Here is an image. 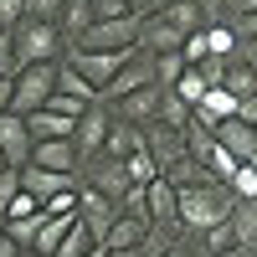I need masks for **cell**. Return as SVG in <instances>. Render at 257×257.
Returning <instances> with one entry per match:
<instances>
[{
  "label": "cell",
  "mask_w": 257,
  "mask_h": 257,
  "mask_svg": "<svg viewBox=\"0 0 257 257\" xmlns=\"http://www.w3.org/2000/svg\"><path fill=\"white\" fill-rule=\"evenodd\" d=\"M226 67H231L226 57H206V62H196V72L206 77V88H221V82H226Z\"/></svg>",
  "instance_id": "f546056e"
},
{
  "label": "cell",
  "mask_w": 257,
  "mask_h": 257,
  "mask_svg": "<svg viewBox=\"0 0 257 257\" xmlns=\"http://www.w3.org/2000/svg\"><path fill=\"white\" fill-rule=\"evenodd\" d=\"M206 41H211V57H237V31H231V21H211L206 26Z\"/></svg>",
  "instance_id": "7402d4cb"
},
{
  "label": "cell",
  "mask_w": 257,
  "mask_h": 257,
  "mask_svg": "<svg viewBox=\"0 0 257 257\" xmlns=\"http://www.w3.org/2000/svg\"><path fill=\"white\" fill-rule=\"evenodd\" d=\"M231 62H242V67L257 72V41H237V57H231Z\"/></svg>",
  "instance_id": "74e56055"
},
{
  "label": "cell",
  "mask_w": 257,
  "mask_h": 257,
  "mask_svg": "<svg viewBox=\"0 0 257 257\" xmlns=\"http://www.w3.org/2000/svg\"><path fill=\"white\" fill-rule=\"evenodd\" d=\"M36 211H41V201H36V196H26V190H21V196L11 201V211H6V221H26V216H36ZM6 221H0V226H6Z\"/></svg>",
  "instance_id": "d6a6232c"
},
{
  "label": "cell",
  "mask_w": 257,
  "mask_h": 257,
  "mask_svg": "<svg viewBox=\"0 0 257 257\" xmlns=\"http://www.w3.org/2000/svg\"><path fill=\"white\" fill-rule=\"evenodd\" d=\"M180 72H185V57L180 52H160L155 57V82H160V88H175Z\"/></svg>",
  "instance_id": "484cf974"
},
{
  "label": "cell",
  "mask_w": 257,
  "mask_h": 257,
  "mask_svg": "<svg viewBox=\"0 0 257 257\" xmlns=\"http://www.w3.org/2000/svg\"><path fill=\"white\" fill-rule=\"evenodd\" d=\"M31 165L57 170V175H77V170H82V155H77L72 139H36V144H31Z\"/></svg>",
  "instance_id": "30bf717a"
},
{
  "label": "cell",
  "mask_w": 257,
  "mask_h": 257,
  "mask_svg": "<svg viewBox=\"0 0 257 257\" xmlns=\"http://www.w3.org/2000/svg\"><path fill=\"white\" fill-rule=\"evenodd\" d=\"M16 196H21V170H6V175H0V221H6V211H11Z\"/></svg>",
  "instance_id": "1f68e13d"
},
{
  "label": "cell",
  "mask_w": 257,
  "mask_h": 257,
  "mask_svg": "<svg viewBox=\"0 0 257 257\" xmlns=\"http://www.w3.org/2000/svg\"><path fill=\"white\" fill-rule=\"evenodd\" d=\"M57 93V62H31V67L16 72V98H11V113H36L47 108V98Z\"/></svg>",
  "instance_id": "277c9868"
},
{
  "label": "cell",
  "mask_w": 257,
  "mask_h": 257,
  "mask_svg": "<svg viewBox=\"0 0 257 257\" xmlns=\"http://www.w3.org/2000/svg\"><path fill=\"white\" fill-rule=\"evenodd\" d=\"M160 98H165V88L155 82V88H139V93H128V98L108 103V108H113V118H123V123H139V128H149V123L160 118Z\"/></svg>",
  "instance_id": "8fae6325"
},
{
  "label": "cell",
  "mask_w": 257,
  "mask_h": 257,
  "mask_svg": "<svg viewBox=\"0 0 257 257\" xmlns=\"http://www.w3.org/2000/svg\"><path fill=\"white\" fill-rule=\"evenodd\" d=\"M88 257H108V247H93V252H88Z\"/></svg>",
  "instance_id": "7dc6e473"
},
{
  "label": "cell",
  "mask_w": 257,
  "mask_h": 257,
  "mask_svg": "<svg viewBox=\"0 0 257 257\" xmlns=\"http://www.w3.org/2000/svg\"><path fill=\"white\" fill-rule=\"evenodd\" d=\"M144 237H149V221H144V216H128V211H118V221L108 226L103 247H108V252H123V247H144Z\"/></svg>",
  "instance_id": "e0dca14e"
},
{
  "label": "cell",
  "mask_w": 257,
  "mask_h": 257,
  "mask_svg": "<svg viewBox=\"0 0 257 257\" xmlns=\"http://www.w3.org/2000/svg\"><path fill=\"white\" fill-rule=\"evenodd\" d=\"M226 226H231V247H242V252L257 257V201H237Z\"/></svg>",
  "instance_id": "2e32d148"
},
{
  "label": "cell",
  "mask_w": 257,
  "mask_h": 257,
  "mask_svg": "<svg viewBox=\"0 0 257 257\" xmlns=\"http://www.w3.org/2000/svg\"><path fill=\"white\" fill-rule=\"evenodd\" d=\"M77 216H82V226H88L93 237H98V247H103L108 226L118 221V201L103 196V190H93V185H77Z\"/></svg>",
  "instance_id": "52a82bcc"
},
{
  "label": "cell",
  "mask_w": 257,
  "mask_h": 257,
  "mask_svg": "<svg viewBox=\"0 0 257 257\" xmlns=\"http://www.w3.org/2000/svg\"><path fill=\"white\" fill-rule=\"evenodd\" d=\"M180 57H185V67H196V62H206V57H211V41H206V26H201V31H190V36L180 41Z\"/></svg>",
  "instance_id": "83f0119b"
},
{
  "label": "cell",
  "mask_w": 257,
  "mask_h": 257,
  "mask_svg": "<svg viewBox=\"0 0 257 257\" xmlns=\"http://www.w3.org/2000/svg\"><path fill=\"white\" fill-rule=\"evenodd\" d=\"M93 16L113 21V16H134V11H128V0H93Z\"/></svg>",
  "instance_id": "d590c367"
},
{
  "label": "cell",
  "mask_w": 257,
  "mask_h": 257,
  "mask_svg": "<svg viewBox=\"0 0 257 257\" xmlns=\"http://www.w3.org/2000/svg\"><path fill=\"white\" fill-rule=\"evenodd\" d=\"M16 252H21V247H16L11 237H0V257H16Z\"/></svg>",
  "instance_id": "7bdbcfd3"
},
{
  "label": "cell",
  "mask_w": 257,
  "mask_h": 257,
  "mask_svg": "<svg viewBox=\"0 0 257 257\" xmlns=\"http://www.w3.org/2000/svg\"><path fill=\"white\" fill-rule=\"evenodd\" d=\"M26 21V0H0V31H16Z\"/></svg>",
  "instance_id": "836d02e7"
},
{
  "label": "cell",
  "mask_w": 257,
  "mask_h": 257,
  "mask_svg": "<svg viewBox=\"0 0 257 257\" xmlns=\"http://www.w3.org/2000/svg\"><path fill=\"white\" fill-rule=\"evenodd\" d=\"M231 31H237V41H257V11H252V16H237V21H231Z\"/></svg>",
  "instance_id": "8d00e7d4"
},
{
  "label": "cell",
  "mask_w": 257,
  "mask_h": 257,
  "mask_svg": "<svg viewBox=\"0 0 257 257\" xmlns=\"http://www.w3.org/2000/svg\"><path fill=\"white\" fill-rule=\"evenodd\" d=\"M144 196H149V226H180L175 185H170L165 175H160V180H149V185H144ZM180 231H185V226H180Z\"/></svg>",
  "instance_id": "4fadbf2b"
},
{
  "label": "cell",
  "mask_w": 257,
  "mask_h": 257,
  "mask_svg": "<svg viewBox=\"0 0 257 257\" xmlns=\"http://www.w3.org/2000/svg\"><path fill=\"white\" fill-rule=\"evenodd\" d=\"M108 257H149L144 247H123V252H108Z\"/></svg>",
  "instance_id": "ee69618b"
},
{
  "label": "cell",
  "mask_w": 257,
  "mask_h": 257,
  "mask_svg": "<svg viewBox=\"0 0 257 257\" xmlns=\"http://www.w3.org/2000/svg\"><path fill=\"white\" fill-rule=\"evenodd\" d=\"M139 88H155V57H149V52H134V57L123 62V72L103 88V103H118V98L139 93Z\"/></svg>",
  "instance_id": "ba28073f"
},
{
  "label": "cell",
  "mask_w": 257,
  "mask_h": 257,
  "mask_svg": "<svg viewBox=\"0 0 257 257\" xmlns=\"http://www.w3.org/2000/svg\"><path fill=\"white\" fill-rule=\"evenodd\" d=\"M226 185H231V196H237V201H257V170H252V165H237V175H231Z\"/></svg>",
  "instance_id": "f1b7e54d"
},
{
  "label": "cell",
  "mask_w": 257,
  "mask_h": 257,
  "mask_svg": "<svg viewBox=\"0 0 257 257\" xmlns=\"http://www.w3.org/2000/svg\"><path fill=\"white\" fill-rule=\"evenodd\" d=\"M139 26L144 16H113V21H93L72 47H88V52H139Z\"/></svg>",
  "instance_id": "3957f363"
},
{
  "label": "cell",
  "mask_w": 257,
  "mask_h": 257,
  "mask_svg": "<svg viewBox=\"0 0 257 257\" xmlns=\"http://www.w3.org/2000/svg\"><path fill=\"white\" fill-rule=\"evenodd\" d=\"M155 16H165L170 26L180 31V36H190V31H201V26H211V21H206V11L196 6V0H175V6H165V11H155Z\"/></svg>",
  "instance_id": "ffe728a7"
},
{
  "label": "cell",
  "mask_w": 257,
  "mask_h": 257,
  "mask_svg": "<svg viewBox=\"0 0 257 257\" xmlns=\"http://www.w3.org/2000/svg\"><path fill=\"white\" fill-rule=\"evenodd\" d=\"M108 128H113V108H108V103H103V98H98V103H88V108H82V118H77V134H72V144H77L82 165L103 155V144H108Z\"/></svg>",
  "instance_id": "5b68a950"
},
{
  "label": "cell",
  "mask_w": 257,
  "mask_h": 257,
  "mask_svg": "<svg viewBox=\"0 0 257 257\" xmlns=\"http://www.w3.org/2000/svg\"><path fill=\"white\" fill-rule=\"evenodd\" d=\"M216 257H252V252H242V247H221Z\"/></svg>",
  "instance_id": "f6af8a7d"
},
{
  "label": "cell",
  "mask_w": 257,
  "mask_h": 257,
  "mask_svg": "<svg viewBox=\"0 0 257 257\" xmlns=\"http://www.w3.org/2000/svg\"><path fill=\"white\" fill-rule=\"evenodd\" d=\"M175 206H180V226L190 231V237H201V231L221 226L231 216V206H237V196H231V185L206 175V180H190V185H175Z\"/></svg>",
  "instance_id": "6da1fadb"
},
{
  "label": "cell",
  "mask_w": 257,
  "mask_h": 257,
  "mask_svg": "<svg viewBox=\"0 0 257 257\" xmlns=\"http://www.w3.org/2000/svg\"><path fill=\"white\" fill-rule=\"evenodd\" d=\"M16 257H41V252H31V247H21V252H16Z\"/></svg>",
  "instance_id": "bcb514c9"
},
{
  "label": "cell",
  "mask_w": 257,
  "mask_h": 257,
  "mask_svg": "<svg viewBox=\"0 0 257 257\" xmlns=\"http://www.w3.org/2000/svg\"><path fill=\"white\" fill-rule=\"evenodd\" d=\"M170 93H175V98L185 103V108H196V103H201V98H206L211 88H206V77H201L196 67H185V72H180V82H175V88H170Z\"/></svg>",
  "instance_id": "603a6c76"
},
{
  "label": "cell",
  "mask_w": 257,
  "mask_h": 257,
  "mask_svg": "<svg viewBox=\"0 0 257 257\" xmlns=\"http://www.w3.org/2000/svg\"><path fill=\"white\" fill-rule=\"evenodd\" d=\"M0 237H6V226H0Z\"/></svg>",
  "instance_id": "c3c4849f"
},
{
  "label": "cell",
  "mask_w": 257,
  "mask_h": 257,
  "mask_svg": "<svg viewBox=\"0 0 257 257\" xmlns=\"http://www.w3.org/2000/svg\"><path fill=\"white\" fill-rule=\"evenodd\" d=\"M26 128H31V139H72L77 118L57 113V108H36V113H26Z\"/></svg>",
  "instance_id": "9a60e30c"
},
{
  "label": "cell",
  "mask_w": 257,
  "mask_h": 257,
  "mask_svg": "<svg viewBox=\"0 0 257 257\" xmlns=\"http://www.w3.org/2000/svg\"><path fill=\"white\" fill-rule=\"evenodd\" d=\"M237 118L257 128V93H252V98H237Z\"/></svg>",
  "instance_id": "f35d334b"
},
{
  "label": "cell",
  "mask_w": 257,
  "mask_h": 257,
  "mask_svg": "<svg viewBox=\"0 0 257 257\" xmlns=\"http://www.w3.org/2000/svg\"><path fill=\"white\" fill-rule=\"evenodd\" d=\"M57 93H67V98H77V103H98V88H93V82L72 67L67 57L57 62Z\"/></svg>",
  "instance_id": "d6986e66"
},
{
  "label": "cell",
  "mask_w": 257,
  "mask_h": 257,
  "mask_svg": "<svg viewBox=\"0 0 257 257\" xmlns=\"http://www.w3.org/2000/svg\"><path fill=\"white\" fill-rule=\"evenodd\" d=\"M128 57H134V52H88V47H67V62H72V67L98 88V98H103V88H108V82L123 72V62H128Z\"/></svg>",
  "instance_id": "8992f818"
},
{
  "label": "cell",
  "mask_w": 257,
  "mask_h": 257,
  "mask_svg": "<svg viewBox=\"0 0 257 257\" xmlns=\"http://www.w3.org/2000/svg\"><path fill=\"white\" fill-rule=\"evenodd\" d=\"M21 62H16V47H11V31H0V77H16Z\"/></svg>",
  "instance_id": "e575fe53"
},
{
  "label": "cell",
  "mask_w": 257,
  "mask_h": 257,
  "mask_svg": "<svg viewBox=\"0 0 257 257\" xmlns=\"http://www.w3.org/2000/svg\"><path fill=\"white\" fill-rule=\"evenodd\" d=\"M211 134H216V144L226 149L231 160H242V165L257 155V128H252V123H242V118H226V123L211 128Z\"/></svg>",
  "instance_id": "7c38bea8"
},
{
  "label": "cell",
  "mask_w": 257,
  "mask_h": 257,
  "mask_svg": "<svg viewBox=\"0 0 257 257\" xmlns=\"http://www.w3.org/2000/svg\"><path fill=\"white\" fill-rule=\"evenodd\" d=\"M93 247H98V237L82 226V216H72V221H67V237H62V247H57L52 257H88Z\"/></svg>",
  "instance_id": "44dd1931"
},
{
  "label": "cell",
  "mask_w": 257,
  "mask_h": 257,
  "mask_svg": "<svg viewBox=\"0 0 257 257\" xmlns=\"http://www.w3.org/2000/svg\"><path fill=\"white\" fill-rule=\"evenodd\" d=\"M31 128L21 113H0V160H6L11 170H26L31 165Z\"/></svg>",
  "instance_id": "9c48e42d"
},
{
  "label": "cell",
  "mask_w": 257,
  "mask_h": 257,
  "mask_svg": "<svg viewBox=\"0 0 257 257\" xmlns=\"http://www.w3.org/2000/svg\"><path fill=\"white\" fill-rule=\"evenodd\" d=\"M196 6L206 11V21H226V0H196Z\"/></svg>",
  "instance_id": "60d3db41"
},
{
  "label": "cell",
  "mask_w": 257,
  "mask_h": 257,
  "mask_svg": "<svg viewBox=\"0 0 257 257\" xmlns=\"http://www.w3.org/2000/svg\"><path fill=\"white\" fill-rule=\"evenodd\" d=\"M123 170H128V180H134V185L160 180V165H155V155H149V149H134V155L123 160Z\"/></svg>",
  "instance_id": "cb8c5ba5"
},
{
  "label": "cell",
  "mask_w": 257,
  "mask_h": 257,
  "mask_svg": "<svg viewBox=\"0 0 257 257\" xmlns=\"http://www.w3.org/2000/svg\"><path fill=\"white\" fill-rule=\"evenodd\" d=\"M257 11V0H226V21H237V16H252Z\"/></svg>",
  "instance_id": "ab89813d"
},
{
  "label": "cell",
  "mask_w": 257,
  "mask_h": 257,
  "mask_svg": "<svg viewBox=\"0 0 257 257\" xmlns=\"http://www.w3.org/2000/svg\"><path fill=\"white\" fill-rule=\"evenodd\" d=\"M41 221H47V211H36V216H26V221H6V237H11L16 247H31L36 231H41Z\"/></svg>",
  "instance_id": "4316f807"
},
{
  "label": "cell",
  "mask_w": 257,
  "mask_h": 257,
  "mask_svg": "<svg viewBox=\"0 0 257 257\" xmlns=\"http://www.w3.org/2000/svg\"><path fill=\"white\" fill-rule=\"evenodd\" d=\"M221 88H226L231 98H252V93H257V72H252V67H242V62H231Z\"/></svg>",
  "instance_id": "d4e9b609"
},
{
  "label": "cell",
  "mask_w": 257,
  "mask_h": 257,
  "mask_svg": "<svg viewBox=\"0 0 257 257\" xmlns=\"http://www.w3.org/2000/svg\"><path fill=\"white\" fill-rule=\"evenodd\" d=\"M11 47H16V62L21 67H31V62H62L67 57V36H62L57 21H21L11 31Z\"/></svg>",
  "instance_id": "7a4b0ae2"
},
{
  "label": "cell",
  "mask_w": 257,
  "mask_h": 257,
  "mask_svg": "<svg viewBox=\"0 0 257 257\" xmlns=\"http://www.w3.org/2000/svg\"><path fill=\"white\" fill-rule=\"evenodd\" d=\"M62 11H67V0H26L31 21H62Z\"/></svg>",
  "instance_id": "4dcf8cb0"
},
{
  "label": "cell",
  "mask_w": 257,
  "mask_h": 257,
  "mask_svg": "<svg viewBox=\"0 0 257 257\" xmlns=\"http://www.w3.org/2000/svg\"><path fill=\"white\" fill-rule=\"evenodd\" d=\"M134 149H144V128H139V123H123V118H113V128H108V144H103V155H108V160H128Z\"/></svg>",
  "instance_id": "ac0fdd59"
},
{
  "label": "cell",
  "mask_w": 257,
  "mask_h": 257,
  "mask_svg": "<svg viewBox=\"0 0 257 257\" xmlns=\"http://www.w3.org/2000/svg\"><path fill=\"white\" fill-rule=\"evenodd\" d=\"M11 98H16V77H0V113H11Z\"/></svg>",
  "instance_id": "b9f144b4"
},
{
  "label": "cell",
  "mask_w": 257,
  "mask_h": 257,
  "mask_svg": "<svg viewBox=\"0 0 257 257\" xmlns=\"http://www.w3.org/2000/svg\"><path fill=\"white\" fill-rule=\"evenodd\" d=\"M72 185H77V175H57V170H41V165H26V170H21V190L36 196V201H52L57 190H72Z\"/></svg>",
  "instance_id": "5bb4252c"
}]
</instances>
